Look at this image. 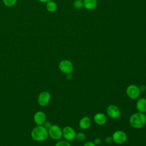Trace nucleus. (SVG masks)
Returning a JSON list of instances; mask_svg holds the SVG:
<instances>
[{"instance_id": "f257e3e1", "label": "nucleus", "mask_w": 146, "mask_h": 146, "mask_svg": "<svg viewBox=\"0 0 146 146\" xmlns=\"http://www.w3.org/2000/svg\"><path fill=\"white\" fill-rule=\"evenodd\" d=\"M48 136V130L43 125H36L31 131V137L36 141H43Z\"/></svg>"}, {"instance_id": "f03ea898", "label": "nucleus", "mask_w": 146, "mask_h": 146, "mask_svg": "<svg viewBox=\"0 0 146 146\" xmlns=\"http://www.w3.org/2000/svg\"><path fill=\"white\" fill-rule=\"evenodd\" d=\"M130 125L135 128H141L146 123V115L144 113L136 112L132 114L129 118Z\"/></svg>"}, {"instance_id": "7ed1b4c3", "label": "nucleus", "mask_w": 146, "mask_h": 146, "mask_svg": "<svg viewBox=\"0 0 146 146\" xmlns=\"http://www.w3.org/2000/svg\"><path fill=\"white\" fill-rule=\"evenodd\" d=\"M48 136L54 140H59L62 137V129L56 124H52L47 129Z\"/></svg>"}, {"instance_id": "20e7f679", "label": "nucleus", "mask_w": 146, "mask_h": 146, "mask_svg": "<svg viewBox=\"0 0 146 146\" xmlns=\"http://www.w3.org/2000/svg\"><path fill=\"white\" fill-rule=\"evenodd\" d=\"M59 68L61 72L64 74H71L74 68L72 63L68 59H63L61 60L58 65Z\"/></svg>"}, {"instance_id": "39448f33", "label": "nucleus", "mask_w": 146, "mask_h": 146, "mask_svg": "<svg viewBox=\"0 0 146 146\" xmlns=\"http://www.w3.org/2000/svg\"><path fill=\"white\" fill-rule=\"evenodd\" d=\"M126 93L129 98L135 99L139 97L141 91L140 88H139L135 84H130L126 89Z\"/></svg>"}, {"instance_id": "423d86ee", "label": "nucleus", "mask_w": 146, "mask_h": 146, "mask_svg": "<svg viewBox=\"0 0 146 146\" xmlns=\"http://www.w3.org/2000/svg\"><path fill=\"white\" fill-rule=\"evenodd\" d=\"M76 134L74 128L70 126H66L62 129V136L68 141L74 140L76 137Z\"/></svg>"}, {"instance_id": "0eeeda50", "label": "nucleus", "mask_w": 146, "mask_h": 146, "mask_svg": "<svg viewBox=\"0 0 146 146\" xmlns=\"http://www.w3.org/2000/svg\"><path fill=\"white\" fill-rule=\"evenodd\" d=\"M112 140L116 144H123L127 139V134L123 131L117 130L113 132L112 136Z\"/></svg>"}, {"instance_id": "6e6552de", "label": "nucleus", "mask_w": 146, "mask_h": 146, "mask_svg": "<svg viewBox=\"0 0 146 146\" xmlns=\"http://www.w3.org/2000/svg\"><path fill=\"white\" fill-rule=\"evenodd\" d=\"M51 100V94L48 91H42L38 95V103L39 106L44 107L47 106Z\"/></svg>"}, {"instance_id": "1a4fd4ad", "label": "nucleus", "mask_w": 146, "mask_h": 146, "mask_svg": "<svg viewBox=\"0 0 146 146\" xmlns=\"http://www.w3.org/2000/svg\"><path fill=\"white\" fill-rule=\"evenodd\" d=\"M108 115L112 119H117L120 116V111L115 105H110L107 108Z\"/></svg>"}, {"instance_id": "9d476101", "label": "nucleus", "mask_w": 146, "mask_h": 146, "mask_svg": "<svg viewBox=\"0 0 146 146\" xmlns=\"http://www.w3.org/2000/svg\"><path fill=\"white\" fill-rule=\"evenodd\" d=\"M34 121L37 125H43L46 121V115L43 111H36L34 115Z\"/></svg>"}, {"instance_id": "9b49d317", "label": "nucleus", "mask_w": 146, "mask_h": 146, "mask_svg": "<svg viewBox=\"0 0 146 146\" xmlns=\"http://www.w3.org/2000/svg\"><path fill=\"white\" fill-rule=\"evenodd\" d=\"M83 7L88 10H92L96 9L98 6L97 0H83Z\"/></svg>"}, {"instance_id": "f8f14e48", "label": "nucleus", "mask_w": 146, "mask_h": 146, "mask_svg": "<svg viewBox=\"0 0 146 146\" xmlns=\"http://www.w3.org/2000/svg\"><path fill=\"white\" fill-rule=\"evenodd\" d=\"M91 124V119L88 116H84L83 117L79 122V126L82 129H88Z\"/></svg>"}, {"instance_id": "ddd939ff", "label": "nucleus", "mask_w": 146, "mask_h": 146, "mask_svg": "<svg viewBox=\"0 0 146 146\" xmlns=\"http://www.w3.org/2000/svg\"><path fill=\"white\" fill-rule=\"evenodd\" d=\"M94 121L99 125H103L107 121V117L103 113H97L94 116Z\"/></svg>"}, {"instance_id": "4468645a", "label": "nucleus", "mask_w": 146, "mask_h": 146, "mask_svg": "<svg viewBox=\"0 0 146 146\" xmlns=\"http://www.w3.org/2000/svg\"><path fill=\"white\" fill-rule=\"evenodd\" d=\"M136 108L140 112H146V99L144 98L139 99L136 102Z\"/></svg>"}, {"instance_id": "2eb2a0df", "label": "nucleus", "mask_w": 146, "mask_h": 146, "mask_svg": "<svg viewBox=\"0 0 146 146\" xmlns=\"http://www.w3.org/2000/svg\"><path fill=\"white\" fill-rule=\"evenodd\" d=\"M46 3V9L48 12L53 13V12H55L57 10V8H58L57 3L53 0L49 1Z\"/></svg>"}, {"instance_id": "dca6fc26", "label": "nucleus", "mask_w": 146, "mask_h": 146, "mask_svg": "<svg viewBox=\"0 0 146 146\" xmlns=\"http://www.w3.org/2000/svg\"><path fill=\"white\" fill-rule=\"evenodd\" d=\"M17 1L18 0H2L3 3L5 5V6L8 7L14 6L16 5Z\"/></svg>"}, {"instance_id": "f3484780", "label": "nucleus", "mask_w": 146, "mask_h": 146, "mask_svg": "<svg viewBox=\"0 0 146 146\" xmlns=\"http://www.w3.org/2000/svg\"><path fill=\"white\" fill-rule=\"evenodd\" d=\"M73 6L74 8L79 9H81L83 7V1H80V0H75L73 2Z\"/></svg>"}, {"instance_id": "a211bd4d", "label": "nucleus", "mask_w": 146, "mask_h": 146, "mask_svg": "<svg viewBox=\"0 0 146 146\" xmlns=\"http://www.w3.org/2000/svg\"><path fill=\"white\" fill-rule=\"evenodd\" d=\"M55 146H71L70 143L67 140H60L58 141Z\"/></svg>"}, {"instance_id": "6ab92c4d", "label": "nucleus", "mask_w": 146, "mask_h": 146, "mask_svg": "<svg viewBox=\"0 0 146 146\" xmlns=\"http://www.w3.org/2000/svg\"><path fill=\"white\" fill-rule=\"evenodd\" d=\"M76 140L79 141H82L84 140L86 138V135L83 132H79L77 134H76Z\"/></svg>"}, {"instance_id": "aec40b11", "label": "nucleus", "mask_w": 146, "mask_h": 146, "mask_svg": "<svg viewBox=\"0 0 146 146\" xmlns=\"http://www.w3.org/2000/svg\"><path fill=\"white\" fill-rule=\"evenodd\" d=\"M83 146H96V145L92 141H87L84 144Z\"/></svg>"}, {"instance_id": "412c9836", "label": "nucleus", "mask_w": 146, "mask_h": 146, "mask_svg": "<svg viewBox=\"0 0 146 146\" xmlns=\"http://www.w3.org/2000/svg\"><path fill=\"white\" fill-rule=\"evenodd\" d=\"M51 125H52V124H51L49 121H46L45 123L43 124V125L47 129H48L51 126Z\"/></svg>"}, {"instance_id": "4be33fe9", "label": "nucleus", "mask_w": 146, "mask_h": 146, "mask_svg": "<svg viewBox=\"0 0 146 146\" xmlns=\"http://www.w3.org/2000/svg\"><path fill=\"white\" fill-rule=\"evenodd\" d=\"M105 141H106V143H107V144H110L113 140H112V137H111V136H107V137H106Z\"/></svg>"}, {"instance_id": "5701e85b", "label": "nucleus", "mask_w": 146, "mask_h": 146, "mask_svg": "<svg viewBox=\"0 0 146 146\" xmlns=\"http://www.w3.org/2000/svg\"><path fill=\"white\" fill-rule=\"evenodd\" d=\"M94 143H95V145H99L101 143V140L100 138H96L95 139Z\"/></svg>"}, {"instance_id": "b1692460", "label": "nucleus", "mask_w": 146, "mask_h": 146, "mask_svg": "<svg viewBox=\"0 0 146 146\" xmlns=\"http://www.w3.org/2000/svg\"><path fill=\"white\" fill-rule=\"evenodd\" d=\"M72 75L70 74H67V76H66V78L68 79V80H71L72 79Z\"/></svg>"}, {"instance_id": "393cba45", "label": "nucleus", "mask_w": 146, "mask_h": 146, "mask_svg": "<svg viewBox=\"0 0 146 146\" xmlns=\"http://www.w3.org/2000/svg\"><path fill=\"white\" fill-rule=\"evenodd\" d=\"M39 2H41V3H47L49 1H51L52 0H38Z\"/></svg>"}, {"instance_id": "a878e982", "label": "nucleus", "mask_w": 146, "mask_h": 146, "mask_svg": "<svg viewBox=\"0 0 146 146\" xmlns=\"http://www.w3.org/2000/svg\"><path fill=\"white\" fill-rule=\"evenodd\" d=\"M80 1H83V0H80Z\"/></svg>"}]
</instances>
